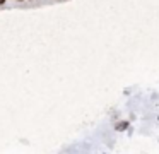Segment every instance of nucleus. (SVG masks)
Returning a JSON list of instances; mask_svg holds the SVG:
<instances>
[{
    "instance_id": "obj_1",
    "label": "nucleus",
    "mask_w": 159,
    "mask_h": 154,
    "mask_svg": "<svg viewBox=\"0 0 159 154\" xmlns=\"http://www.w3.org/2000/svg\"><path fill=\"white\" fill-rule=\"evenodd\" d=\"M125 127H128V122H121V123H118L116 128H118V130H123Z\"/></svg>"
},
{
    "instance_id": "obj_2",
    "label": "nucleus",
    "mask_w": 159,
    "mask_h": 154,
    "mask_svg": "<svg viewBox=\"0 0 159 154\" xmlns=\"http://www.w3.org/2000/svg\"><path fill=\"white\" fill-rule=\"evenodd\" d=\"M0 3H5V0H0Z\"/></svg>"
}]
</instances>
